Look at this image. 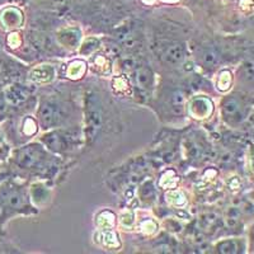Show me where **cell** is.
Masks as SVG:
<instances>
[{"label": "cell", "instance_id": "cell-1", "mask_svg": "<svg viewBox=\"0 0 254 254\" xmlns=\"http://www.w3.org/2000/svg\"><path fill=\"white\" fill-rule=\"evenodd\" d=\"M27 207V197L22 188L10 183L0 188V226L15 215L26 212Z\"/></svg>", "mask_w": 254, "mask_h": 254}, {"label": "cell", "instance_id": "cell-14", "mask_svg": "<svg viewBox=\"0 0 254 254\" xmlns=\"http://www.w3.org/2000/svg\"><path fill=\"white\" fill-rule=\"evenodd\" d=\"M87 63L83 60H75L72 61L67 66L66 70V76L71 80H78V79H81L84 76V74L87 72Z\"/></svg>", "mask_w": 254, "mask_h": 254}, {"label": "cell", "instance_id": "cell-36", "mask_svg": "<svg viewBox=\"0 0 254 254\" xmlns=\"http://www.w3.org/2000/svg\"><path fill=\"white\" fill-rule=\"evenodd\" d=\"M249 117H251V121H252V124L254 125V107H253V112H252V115L249 116Z\"/></svg>", "mask_w": 254, "mask_h": 254}, {"label": "cell", "instance_id": "cell-6", "mask_svg": "<svg viewBox=\"0 0 254 254\" xmlns=\"http://www.w3.org/2000/svg\"><path fill=\"white\" fill-rule=\"evenodd\" d=\"M23 13L17 6H6L0 12V24L6 31H15L23 24Z\"/></svg>", "mask_w": 254, "mask_h": 254}, {"label": "cell", "instance_id": "cell-34", "mask_svg": "<svg viewBox=\"0 0 254 254\" xmlns=\"http://www.w3.org/2000/svg\"><path fill=\"white\" fill-rule=\"evenodd\" d=\"M141 1L144 4H146V5H153V4L155 3L156 0H141Z\"/></svg>", "mask_w": 254, "mask_h": 254}, {"label": "cell", "instance_id": "cell-26", "mask_svg": "<svg viewBox=\"0 0 254 254\" xmlns=\"http://www.w3.org/2000/svg\"><path fill=\"white\" fill-rule=\"evenodd\" d=\"M22 130H23V133L26 136H33L36 132H37V122L32 119V117H27V119L23 121V127H22Z\"/></svg>", "mask_w": 254, "mask_h": 254}, {"label": "cell", "instance_id": "cell-25", "mask_svg": "<svg viewBox=\"0 0 254 254\" xmlns=\"http://www.w3.org/2000/svg\"><path fill=\"white\" fill-rule=\"evenodd\" d=\"M185 94L182 92H176L172 97V110L177 113V115H182L183 107H185Z\"/></svg>", "mask_w": 254, "mask_h": 254}, {"label": "cell", "instance_id": "cell-22", "mask_svg": "<svg viewBox=\"0 0 254 254\" xmlns=\"http://www.w3.org/2000/svg\"><path fill=\"white\" fill-rule=\"evenodd\" d=\"M201 61H202V64L206 67L212 69V67H215L219 64L220 58L214 50L206 49L202 50V52H201Z\"/></svg>", "mask_w": 254, "mask_h": 254}, {"label": "cell", "instance_id": "cell-9", "mask_svg": "<svg viewBox=\"0 0 254 254\" xmlns=\"http://www.w3.org/2000/svg\"><path fill=\"white\" fill-rule=\"evenodd\" d=\"M29 97V90L19 84H12L4 90L3 98L6 104L10 106H19L23 102H26Z\"/></svg>", "mask_w": 254, "mask_h": 254}, {"label": "cell", "instance_id": "cell-27", "mask_svg": "<svg viewBox=\"0 0 254 254\" xmlns=\"http://www.w3.org/2000/svg\"><path fill=\"white\" fill-rule=\"evenodd\" d=\"M6 45H8L9 49L15 50V49H19L22 46V37L18 32L12 31L9 33V36L6 37Z\"/></svg>", "mask_w": 254, "mask_h": 254}, {"label": "cell", "instance_id": "cell-3", "mask_svg": "<svg viewBox=\"0 0 254 254\" xmlns=\"http://www.w3.org/2000/svg\"><path fill=\"white\" fill-rule=\"evenodd\" d=\"M65 120V112L58 102H45L40 108V122L45 128L56 127Z\"/></svg>", "mask_w": 254, "mask_h": 254}, {"label": "cell", "instance_id": "cell-21", "mask_svg": "<svg viewBox=\"0 0 254 254\" xmlns=\"http://www.w3.org/2000/svg\"><path fill=\"white\" fill-rule=\"evenodd\" d=\"M240 78L244 83L254 85V61H248L242 65L239 70Z\"/></svg>", "mask_w": 254, "mask_h": 254}, {"label": "cell", "instance_id": "cell-24", "mask_svg": "<svg viewBox=\"0 0 254 254\" xmlns=\"http://www.w3.org/2000/svg\"><path fill=\"white\" fill-rule=\"evenodd\" d=\"M233 83V74L229 70H222L217 78V89L220 92H226Z\"/></svg>", "mask_w": 254, "mask_h": 254}, {"label": "cell", "instance_id": "cell-4", "mask_svg": "<svg viewBox=\"0 0 254 254\" xmlns=\"http://www.w3.org/2000/svg\"><path fill=\"white\" fill-rule=\"evenodd\" d=\"M85 115H87V119H85V121H87V135L89 137H93L99 130L102 122V108L97 95L89 94L87 97Z\"/></svg>", "mask_w": 254, "mask_h": 254}, {"label": "cell", "instance_id": "cell-7", "mask_svg": "<svg viewBox=\"0 0 254 254\" xmlns=\"http://www.w3.org/2000/svg\"><path fill=\"white\" fill-rule=\"evenodd\" d=\"M42 150L40 147L36 146V145H29V146L23 147L20 149L17 153V158H15V162L19 165L20 168H32L35 167L37 163H40L42 160Z\"/></svg>", "mask_w": 254, "mask_h": 254}, {"label": "cell", "instance_id": "cell-12", "mask_svg": "<svg viewBox=\"0 0 254 254\" xmlns=\"http://www.w3.org/2000/svg\"><path fill=\"white\" fill-rule=\"evenodd\" d=\"M136 85L142 90H149L154 85V74L149 67H137L135 71Z\"/></svg>", "mask_w": 254, "mask_h": 254}, {"label": "cell", "instance_id": "cell-15", "mask_svg": "<svg viewBox=\"0 0 254 254\" xmlns=\"http://www.w3.org/2000/svg\"><path fill=\"white\" fill-rule=\"evenodd\" d=\"M216 249L219 253L224 254H234V253H240L243 252V246L240 240L238 239H226L222 240V242L217 243Z\"/></svg>", "mask_w": 254, "mask_h": 254}, {"label": "cell", "instance_id": "cell-32", "mask_svg": "<svg viewBox=\"0 0 254 254\" xmlns=\"http://www.w3.org/2000/svg\"><path fill=\"white\" fill-rule=\"evenodd\" d=\"M244 47H246L247 52H248L249 55L254 58V33L252 36H249L248 40L246 41V46Z\"/></svg>", "mask_w": 254, "mask_h": 254}, {"label": "cell", "instance_id": "cell-31", "mask_svg": "<svg viewBox=\"0 0 254 254\" xmlns=\"http://www.w3.org/2000/svg\"><path fill=\"white\" fill-rule=\"evenodd\" d=\"M165 181H168V187H174V186H176V177H174V173L173 172H167V173L164 174V176L162 177V179H160V186H162V187H165V185H167V183H165Z\"/></svg>", "mask_w": 254, "mask_h": 254}, {"label": "cell", "instance_id": "cell-10", "mask_svg": "<svg viewBox=\"0 0 254 254\" xmlns=\"http://www.w3.org/2000/svg\"><path fill=\"white\" fill-rule=\"evenodd\" d=\"M162 58L168 65L177 66L179 64H182L186 58L185 46L182 44H178V42L171 44L169 46L165 47V50L163 51Z\"/></svg>", "mask_w": 254, "mask_h": 254}, {"label": "cell", "instance_id": "cell-19", "mask_svg": "<svg viewBox=\"0 0 254 254\" xmlns=\"http://www.w3.org/2000/svg\"><path fill=\"white\" fill-rule=\"evenodd\" d=\"M99 42L98 38H94V37H89L87 40L84 41L83 44L79 46V54L83 56H90L93 55L97 50L99 49Z\"/></svg>", "mask_w": 254, "mask_h": 254}, {"label": "cell", "instance_id": "cell-2", "mask_svg": "<svg viewBox=\"0 0 254 254\" xmlns=\"http://www.w3.org/2000/svg\"><path fill=\"white\" fill-rule=\"evenodd\" d=\"M249 111L251 108L248 104L238 98L237 95L226 97L222 102V117L231 126L242 124L247 117H249Z\"/></svg>", "mask_w": 254, "mask_h": 254}, {"label": "cell", "instance_id": "cell-8", "mask_svg": "<svg viewBox=\"0 0 254 254\" xmlns=\"http://www.w3.org/2000/svg\"><path fill=\"white\" fill-rule=\"evenodd\" d=\"M58 42L65 49L75 50L80 46L81 41V32L79 28L69 27V28H64L58 32Z\"/></svg>", "mask_w": 254, "mask_h": 254}, {"label": "cell", "instance_id": "cell-5", "mask_svg": "<svg viewBox=\"0 0 254 254\" xmlns=\"http://www.w3.org/2000/svg\"><path fill=\"white\" fill-rule=\"evenodd\" d=\"M214 112V103L206 97H193L188 102V113L196 120H205Z\"/></svg>", "mask_w": 254, "mask_h": 254}, {"label": "cell", "instance_id": "cell-23", "mask_svg": "<svg viewBox=\"0 0 254 254\" xmlns=\"http://www.w3.org/2000/svg\"><path fill=\"white\" fill-rule=\"evenodd\" d=\"M165 198H167V202L169 205L174 206V207H182V206L186 205L187 199H186V196L183 194V192L181 190H169L167 194H165Z\"/></svg>", "mask_w": 254, "mask_h": 254}, {"label": "cell", "instance_id": "cell-13", "mask_svg": "<svg viewBox=\"0 0 254 254\" xmlns=\"http://www.w3.org/2000/svg\"><path fill=\"white\" fill-rule=\"evenodd\" d=\"M97 238H98V242L102 246L108 249H119L121 247L119 235L116 234L112 229L111 230H101Z\"/></svg>", "mask_w": 254, "mask_h": 254}, {"label": "cell", "instance_id": "cell-30", "mask_svg": "<svg viewBox=\"0 0 254 254\" xmlns=\"http://www.w3.org/2000/svg\"><path fill=\"white\" fill-rule=\"evenodd\" d=\"M112 85L115 88V90H117L119 93H125L128 89V81L124 76H117V78L113 79Z\"/></svg>", "mask_w": 254, "mask_h": 254}, {"label": "cell", "instance_id": "cell-18", "mask_svg": "<svg viewBox=\"0 0 254 254\" xmlns=\"http://www.w3.org/2000/svg\"><path fill=\"white\" fill-rule=\"evenodd\" d=\"M42 141L46 144L49 149L54 151H61L65 149V142H64L63 136H60L59 133H49V135L44 136Z\"/></svg>", "mask_w": 254, "mask_h": 254}, {"label": "cell", "instance_id": "cell-17", "mask_svg": "<svg viewBox=\"0 0 254 254\" xmlns=\"http://www.w3.org/2000/svg\"><path fill=\"white\" fill-rule=\"evenodd\" d=\"M31 197L32 199L35 201V203L37 206L44 205L47 202L49 199V192H47L46 187H44L40 183H35V185L31 187Z\"/></svg>", "mask_w": 254, "mask_h": 254}, {"label": "cell", "instance_id": "cell-33", "mask_svg": "<svg viewBox=\"0 0 254 254\" xmlns=\"http://www.w3.org/2000/svg\"><path fill=\"white\" fill-rule=\"evenodd\" d=\"M5 106H6V102L4 101V98L1 97V98H0V117L4 115V112H5Z\"/></svg>", "mask_w": 254, "mask_h": 254}, {"label": "cell", "instance_id": "cell-35", "mask_svg": "<svg viewBox=\"0 0 254 254\" xmlns=\"http://www.w3.org/2000/svg\"><path fill=\"white\" fill-rule=\"evenodd\" d=\"M162 1H164V3H177L179 0H162Z\"/></svg>", "mask_w": 254, "mask_h": 254}, {"label": "cell", "instance_id": "cell-11", "mask_svg": "<svg viewBox=\"0 0 254 254\" xmlns=\"http://www.w3.org/2000/svg\"><path fill=\"white\" fill-rule=\"evenodd\" d=\"M55 69L52 65H38V66L33 67L29 72L31 80L35 81L37 84H49L55 79Z\"/></svg>", "mask_w": 254, "mask_h": 254}, {"label": "cell", "instance_id": "cell-29", "mask_svg": "<svg viewBox=\"0 0 254 254\" xmlns=\"http://www.w3.org/2000/svg\"><path fill=\"white\" fill-rule=\"evenodd\" d=\"M121 225L126 229H131L135 224V215H133L132 211H126L121 215V219H120Z\"/></svg>", "mask_w": 254, "mask_h": 254}, {"label": "cell", "instance_id": "cell-28", "mask_svg": "<svg viewBox=\"0 0 254 254\" xmlns=\"http://www.w3.org/2000/svg\"><path fill=\"white\" fill-rule=\"evenodd\" d=\"M156 229H158V225H156V222L151 219L144 220V221H141V224H140V230L146 235L154 234L156 231Z\"/></svg>", "mask_w": 254, "mask_h": 254}, {"label": "cell", "instance_id": "cell-20", "mask_svg": "<svg viewBox=\"0 0 254 254\" xmlns=\"http://www.w3.org/2000/svg\"><path fill=\"white\" fill-rule=\"evenodd\" d=\"M90 65H92V67L95 71L101 72V74H107L111 70L110 60L103 55L94 56V58L92 59V61H90Z\"/></svg>", "mask_w": 254, "mask_h": 254}, {"label": "cell", "instance_id": "cell-16", "mask_svg": "<svg viewBox=\"0 0 254 254\" xmlns=\"http://www.w3.org/2000/svg\"><path fill=\"white\" fill-rule=\"evenodd\" d=\"M116 224V215L112 211L104 210L97 216V225L101 230H111Z\"/></svg>", "mask_w": 254, "mask_h": 254}]
</instances>
